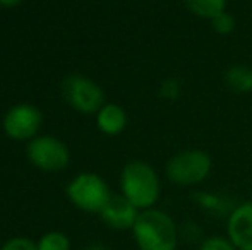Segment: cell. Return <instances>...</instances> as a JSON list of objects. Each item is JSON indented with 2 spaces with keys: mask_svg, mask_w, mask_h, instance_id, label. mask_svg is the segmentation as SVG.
<instances>
[{
  "mask_svg": "<svg viewBox=\"0 0 252 250\" xmlns=\"http://www.w3.org/2000/svg\"><path fill=\"white\" fill-rule=\"evenodd\" d=\"M130 231L137 250H179L182 244L179 223L158 207L141 211Z\"/></svg>",
  "mask_w": 252,
  "mask_h": 250,
  "instance_id": "obj_1",
  "label": "cell"
},
{
  "mask_svg": "<svg viewBox=\"0 0 252 250\" xmlns=\"http://www.w3.org/2000/svg\"><path fill=\"white\" fill-rule=\"evenodd\" d=\"M122 195L139 211L156 207L161 197V180L150 163L141 160L129 161L120 173Z\"/></svg>",
  "mask_w": 252,
  "mask_h": 250,
  "instance_id": "obj_2",
  "label": "cell"
},
{
  "mask_svg": "<svg viewBox=\"0 0 252 250\" xmlns=\"http://www.w3.org/2000/svg\"><path fill=\"white\" fill-rule=\"evenodd\" d=\"M213 160L204 149H184L166 161L165 173L177 187H197L208 180Z\"/></svg>",
  "mask_w": 252,
  "mask_h": 250,
  "instance_id": "obj_3",
  "label": "cell"
},
{
  "mask_svg": "<svg viewBox=\"0 0 252 250\" xmlns=\"http://www.w3.org/2000/svg\"><path fill=\"white\" fill-rule=\"evenodd\" d=\"M113 194L105 180L96 173H79L67 187V197L77 209L100 214Z\"/></svg>",
  "mask_w": 252,
  "mask_h": 250,
  "instance_id": "obj_4",
  "label": "cell"
},
{
  "mask_svg": "<svg viewBox=\"0 0 252 250\" xmlns=\"http://www.w3.org/2000/svg\"><path fill=\"white\" fill-rule=\"evenodd\" d=\"M62 93L65 101L81 113H94L100 111L105 105L103 89L94 81L84 76H69L63 79Z\"/></svg>",
  "mask_w": 252,
  "mask_h": 250,
  "instance_id": "obj_5",
  "label": "cell"
},
{
  "mask_svg": "<svg viewBox=\"0 0 252 250\" xmlns=\"http://www.w3.org/2000/svg\"><path fill=\"white\" fill-rule=\"evenodd\" d=\"M28 158L45 171H60L69 165V151L62 140L50 136L36 137L28 146Z\"/></svg>",
  "mask_w": 252,
  "mask_h": 250,
  "instance_id": "obj_6",
  "label": "cell"
},
{
  "mask_svg": "<svg viewBox=\"0 0 252 250\" xmlns=\"http://www.w3.org/2000/svg\"><path fill=\"white\" fill-rule=\"evenodd\" d=\"M41 124V113L36 107L21 103L12 107L3 118V130L10 139L24 140L33 137Z\"/></svg>",
  "mask_w": 252,
  "mask_h": 250,
  "instance_id": "obj_7",
  "label": "cell"
},
{
  "mask_svg": "<svg viewBox=\"0 0 252 250\" xmlns=\"http://www.w3.org/2000/svg\"><path fill=\"white\" fill-rule=\"evenodd\" d=\"M225 235L237 250H252V200L233 207L225 220Z\"/></svg>",
  "mask_w": 252,
  "mask_h": 250,
  "instance_id": "obj_8",
  "label": "cell"
},
{
  "mask_svg": "<svg viewBox=\"0 0 252 250\" xmlns=\"http://www.w3.org/2000/svg\"><path fill=\"white\" fill-rule=\"evenodd\" d=\"M139 213L141 211L120 194V195L110 197L106 206L101 209L100 218L103 223L108 228H112V230L127 231V230H132Z\"/></svg>",
  "mask_w": 252,
  "mask_h": 250,
  "instance_id": "obj_9",
  "label": "cell"
},
{
  "mask_svg": "<svg viewBox=\"0 0 252 250\" xmlns=\"http://www.w3.org/2000/svg\"><path fill=\"white\" fill-rule=\"evenodd\" d=\"M192 199L202 213L209 214L213 218H225V220L233 211V207L239 204L230 195H226V194L208 192V190H197V192H194Z\"/></svg>",
  "mask_w": 252,
  "mask_h": 250,
  "instance_id": "obj_10",
  "label": "cell"
},
{
  "mask_svg": "<svg viewBox=\"0 0 252 250\" xmlns=\"http://www.w3.org/2000/svg\"><path fill=\"white\" fill-rule=\"evenodd\" d=\"M98 129L106 136H117L120 134L127 125V113L120 105L115 103H105L101 110L98 111Z\"/></svg>",
  "mask_w": 252,
  "mask_h": 250,
  "instance_id": "obj_11",
  "label": "cell"
},
{
  "mask_svg": "<svg viewBox=\"0 0 252 250\" xmlns=\"http://www.w3.org/2000/svg\"><path fill=\"white\" fill-rule=\"evenodd\" d=\"M225 86L235 94H247L252 91V67L246 63H235L226 69L225 76Z\"/></svg>",
  "mask_w": 252,
  "mask_h": 250,
  "instance_id": "obj_12",
  "label": "cell"
},
{
  "mask_svg": "<svg viewBox=\"0 0 252 250\" xmlns=\"http://www.w3.org/2000/svg\"><path fill=\"white\" fill-rule=\"evenodd\" d=\"M186 9L201 19H215L226 10V0H182Z\"/></svg>",
  "mask_w": 252,
  "mask_h": 250,
  "instance_id": "obj_13",
  "label": "cell"
},
{
  "mask_svg": "<svg viewBox=\"0 0 252 250\" xmlns=\"http://www.w3.org/2000/svg\"><path fill=\"white\" fill-rule=\"evenodd\" d=\"M179 230H180V240H182V244L197 247V245L206 238L204 230L201 228V224L192 220H187V221L179 223Z\"/></svg>",
  "mask_w": 252,
  "mask_h": 250,
  "instance_id": "obj_14",
  "label": "cell"
},
{
  "mask_svg": "<svg viewBox=\"0 0 252 250\" xmlns=\"http://www.w3.org/2000/svg\"><path fill=\"white\" fill-rule=\"evenodd\" d=\"M38 250H70V240L62 231H48L36 242Z\"/></svg>",
  "mask_w": 252,
  "mask_h": 250,
  "instance_id": "obj_15",
  "label": "cell"
},
{
  "mask_svg": "<svg viewBox=\"0 0 252 250\" xmlns=\"http://www.w3.org/2000/svg\"><path fill=\"white\" fill-rule=\"evenodd\" d=\"M196 250H237L226 235H206Z\"/></svg>",
  "mask_w": 252,
  "mask_h": 250,
  "instance_id": "obj_16",
  "label": "cell"
},
{
  "mask_svg": "<svg viewBox=\"0 0 252 250\" xmlns=\"http://www.w3.org/2000/svg\"><path fill=\"white\" fill-rule=\"evenodd\" d=\"M235 17L232 16L230 12H221L218 14V16L215 17V19H211V28L215 33L221 34V36H226V34H232L233 31H235Z\"/></svg>",
  "mask_w": 252,
  "mask_h": 250,
  "instance_id": "obj_17",
  "label": "cell"
},
{
  "mask_svg": "<svg viewBox=\"0 0 252 250\" xmlns=\"http://www.w3.org/2000/svg\"><path fill=\"white\" fill-rule=\"evenodd\" d=\"M180 93H182V86H180L179 79H175V77H168V79H165L159 84V96L163 100L175 101L180 98Z\"/></svg>",
  "mask_w": 252,
  "mask_h": 250,
  "instance_id": "obj_18",
  "label": "cell"
},
{
  "mask_svg": "<svg viewBox=\"0 0 252 250\" xmlns=\"http://www.w3.org/2000/svg\"><path fill=\"white\" fill-rule=\"evenodd\" d=\"M0 250H38L36 242L28 237H12L0 247Z\"/></svg>",
  "mask_w": 252,
  "mask_h": 250,
  "instance_id": "obj_19",
  "label": "cell"
},
{
  "mask_svg": "<svg viewBox=\"0 0 252 250\" xmlns=\"http://www.w3.org/2000/svg\"><path fill=\"white\" fill-rule=\"evenodd\" d=\"M21 0H0V5L2 7H14V5H17Z\"/></svg>",
  "mask_w": 252,
  "mask_h": 250,
  "instance_id": "obj_20",
  "label": "cell"
},
{
  "mask_svg": "<svg viewBox=\"0 0 252 250\" xmlns=\"http://www.w3.org/2000/svg\"><path fill=\"white\" fill-rule=\"evenodd\" d=\"M86 250H110V249L106 247V245H103V244H91Z\"/></svg>",
  "mask_w": 252,
  "mask_h": 250,
  "instance_id": "obj_21",
  "label": "cell"
},
{
  "mask_svg": "<svg viewBox=\"0 0 252 250\" xmlns=\"http://www.w3.org/2000/svg\"><path fill=\"white\" fill-rule=\"evenodd\" d=\"M251 200H252V199H251Z\"/></svg>",
  "mask_w": 252,
  "mask_h": 250,
  "instance_id": "obj_22",
  "label": "cell"
}]
</instances>
